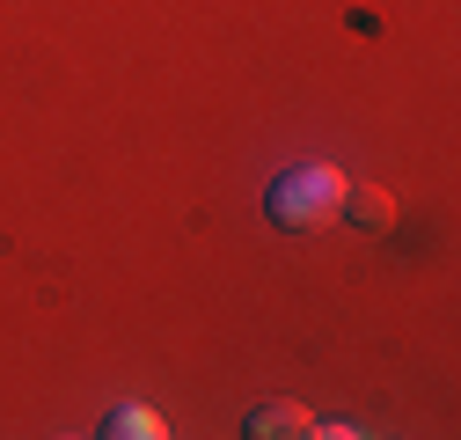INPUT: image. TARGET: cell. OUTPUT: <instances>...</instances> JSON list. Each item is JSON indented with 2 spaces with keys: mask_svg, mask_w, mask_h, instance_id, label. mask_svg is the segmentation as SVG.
Wrapping results in <instances>:
<instances>
[{
  "mask_svg": "<svg viewBox=\"0 0 461 440\" xmlns=\"http://www.w3.org/2000/svg\"><path fill=\"white\" fill-rule=\"evenodd\" d=\"M352 228H366V235H388V220H395V198L381 191V184H344V206H337Z\"/></svg>",
  "mask_w": 461,
  "mask_h": 440,
  "instance_id": "obj_2",
  "label": "cell"
},
{
  "mask_svg": "<svg viewBox=\"0 0 461 440\" xmlns=\"http://www.w3.org/2000/svg\"><path fill=\"white\" fill-rule=\"evenodd\" d=\"M110 440H161L168 426L154 418V411H140V404H125V411H110V426H103Z\"/></svg>",
  "mask_w": 461,
  "mask_h": 440,
  "instance_id": "obj_4",
  "label": "cell"
},
{
  "mask_svg": "<svg viewBox=\"0 0 461 440\" xmlns=\"http://www.w3.org/2000/svg\"><path fill=\"white\" fill-rule=\"evenodd\" d=\"M344 170H330V161H301V170H278V184L264 191V213H271V228L278 235H308L322 228V220H337L344 206Z\"/></svg>",
  "mask_w": 461,
  "mask_h": 440,
  "instance_id": "obj_1",
  "label": "cell"
},
{
  "mask_svg": "<svg viewBox=\"0 0 461 440\" xmlns=\"http://www.w3.org/2000/svg\"><path fill=\"white\" fill-rule=\"evenodd\" d=\"M249 440H285V433H308V411L301 404H285V397H271V404H257L249 411V426H242Z\"/></svg>",
  "mask_w": 461,
  "mask_h": 440,
  "instance_id": "obj_3",
  "label": "cell"
}]
</instances>
